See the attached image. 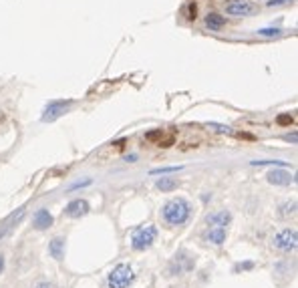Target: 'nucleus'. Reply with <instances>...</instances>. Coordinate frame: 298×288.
Here are the masks:
<instances>
[{
  "instance_id": "5701e85b",
  "label": "nucleus",
  "mask_w": 298,
  "mask_h": 288,
  "mask_svg": "<svg viewBox=\"0 0 298 288\" xmlns=\"http://www.w3.org/2000/svg\"><path fill=\"white\" fill-rule=\"evenodd\" d=\"M91 184H93V180H89V178H87V180H81V182H75V184H71V188H69V190H71V192H75V190L87 188V186H91Z\"/></svg>"
},
{
  "instance_id": "c756f323",
  "label": "nucleus",
  "mask_w": 298,
  "mask_h": 288,
  "mask_svg": "<svg viewBox=\"0 0 298 288\" xmlns=\"http://www.w3.org/2000/svg\"><path fill=\"white\" fill-rule=\"evenodd\" d=\"M286 141H292V143H296V133H292V135H286Z\"/></svg>"
},
{
  "instance_id": "f03ea898",
  "label": "nucleus",
  "mask_w": 298,
  "mask_h": 288,
  "mask_svg": "<svg viewBox=\"0 0 298 288\" xmlns=\"http://www.w3.org/2000/svg\"><path fill=\"white\" fill-rule=\"evenodd\" d=\"M158 240V228L156 226H139L131 234V248L137 252H145L147 248H152L154 242Z\"/></svg>"
},
{
  "instance_id": "6e6552de",
  "label": "nucleus",
  "mask_w": 298,
  "mask_h": 288,
  "mask_svg": "<svg viewBox=\"0 0 298 288\" xmlns=\"http://www.w3.org/2000/svg\"><path fill=\"white\" fill-rule=\"evenodd\" d=\"M91 212V204L87 202V200H83V198H77V200H71L69 204H67V208H65V216L67 218H83V216H87Z\"/></svg>"
},
{
  "instance_id": "9d476101",
  "label": "nucleus",
  "mask_w": 298,
  "mask_h": 288,
  "mask_svg": "<svg viewBox=\"0 0 298 288\" xmlns=\"http://www.w3.org/2000/svg\"><path fill=\"white\" fill-rule=\"evenodd\" d=\"M53 222H55V218H53V214L47 210V208H39L37 212H35V216H33V228L35 230H49L51 226H53Z\"/></svg>"
},
{
  "instance_id": "4468645a",
  "label": "nucleus",
  "mask_w": 298,
  "mask_h": 288,
  "mask_svg": "<svg viewBox=\"0 0 298 288\" xmlns=\"http://www.w3.org/2000/svg\"><path fill=\"white\" fill-rule=\"evenodd\" d=\"M156 188H158L160 192H164V194H170V192H174V190L180 188V182H178L176 178H168V176H164V178H160V180L156 182Z\"/></svg>"
},
{
  "instance_id": "0eeeda50",
  "label": "nucleus",
  "mask_w": 298,
  "mask_h": 288,
  "mask_svg": "<svg viewBox=\"0 0 298 288\" xmlns=\"http://www.w3.org/2000/svg\"><path fill=\"white\" fill-rule=\"evenodd\" d=\"M258 11V7L250 0H228L226 3V15L230 17H238V19H244V17H250Z\"/></svg>"
},
{
  "instance_id": "b1692460",
  "label": "nucleus",
  "mask_w": 298,
  "mask_h": 288,
  "mask_svg": "<svg viewBox=\"0 0 298 288\" xmlns=\"http://www.w3.org/2000/svg\"><path fill=\"white\" fill-rule=\"evenodd\" d=\"M292 3V0H268V3H266V7H284V5H290Z\"/></svg>"
},
{
  "instance_id": "7ed1b4c3",
  "label": "nucleus",
  "mask_w": 298,
  "mask_h": 288,
  "mask_svg": "<svg viewBox=\"0 0 298 288\" xmlns=\"http://www.w3.org/2000/svg\"><path fill=\"white\" fill-rule=\"evenodd\" d=\"M133 280H135V272L129 264H117L107 276L109 288H129Z\"/></svg>"
},
{
  "instance_id": "39448f33",
  "label": "nucleus",
  "mask_w": 298,
  "mask_h": 288,
  "mask_svg": "<svg viewBox=\"0 0 298 288\" xmlns=\"http://www.w3.org/2000/svg\"><path fill=\"white\" fill-rule=\"evenodd\" d=\"M194 266H196V260H194V256H192L190 252L182 250V252H178V254L174 256V260L170 262L168 274H170V276H182L184 272H190V270H194Z\"/></svg>"
},
{
  "instance_id": "6ab92c4d",
  "label": "nucleus",
  "mask_w": 298,
  "mask_h": 288,
  "mask_svg": "<svg viewBox=\"0 0 298 288\" xmlns=\"http://www.w3.org/2000/svg\"><path fill=\"white\" fill-rule=\"evenodd\" d=\"M294 214H296V202H294V200L280 206V216H282V218H288V216H294Z\"/></svg>"
},
{
  "instance_id": "1a4fd4ad",
  "label": "nucleus",
  "mask_w": 298,
  "mask_h": 288,
  "mask_svg": "<svg viewBox=\"0 0 298 288\" xmlns=\"http://www.w3.org/2000/svg\"><path fill=\"white\" fill-rule=\"evenodd\" d=\"M266 180H268V184H272V186H292V184L296 182L294 174H290V172H286V170H282V168H276V170L268 172Z\"/></svg>"
},
{
  "instance_id": "f257e3e1",
  "label": "nucleus",
  "mask_w": 298,
  "mask_h": 288,
  "mask_svg": "<svg viewBox=\"0 0 298 288\" xmlns=\"http://www.w3.org/2000/svg\"><path fill=\"white\" fill-rule=\"evenodd\" d=\"M190 216H192V204L186 198H174V200L166 202L162 208V218L172 228L184 226L190 220Z\"/></svg>"
},
{
  "instance_id": "4be33fe9",
  "label": "nucleus",
  "mask_w": 298,
  "mask_h": 288,
  "mask_svg": "<svg viewBox=\"0 0 298 288\" xmlns=\"http://www.w3.org/2000/svg\"><path fill=\"white\" fill-rule=\"evenodd\" d=\"M208 127L210 129H214V131H218V133H234L232 131V127H228V125H222V123H208Z\"/></svg>"
},
{
  "instance_id": "423d86ee",
  "label": "nucleus",
  "mask_w": 298,
  "mask_h": 288,
  "mask_svg": "<svg viewBox=\"0 0 298 288\" xmlns=\"http://www.w3.org/2000/svg\"><path fill=\"white\" fill-rule=\"evenodd\" d=\"M296 242H298V234H296V230H290V228L278 232L272 238V246L276 250H280V252H286V254L296 250Z\"/></svg>"
},
{
  "instance_id": "bb28decb",
  "label": "nucleus",
  "mask_w": 298,
  "mask_h": 288,
  "mask_svg": "<svg viewBox=\"0 0 298 288\" xmlns=\"http://www.w3.org/2000/svg\"><path fill=\"white\" fill-rule=\"evenodd\" d=\"M252 266H254L252 262H246V264H238V266H236V270H240V268H242V270H250Z\"/></svg>"
},
{
  "instance_id": "393cba45",
  "label": "nucleus",
  "mask_w": 298,
  "mask_h": 288,
  "mask_svg": "<svg viewBox=\"0 0 298 288\" xmlns=\"http://www.w3.org/2000/svg\"><path fill=\"white\" fill-rule=\"evenodd\" d=\"M292 121H294V119H292L290 115H280V117H278V123H280V125H290Z\"/></svg>"
},
{
  "instance_id": "f8f14e48",
  "label": "nucleus",
  "mask_w": 298,
  "mask_h": 288,
  "mask_svg": "<svg viewBox=\"0 0 298 288\" xmlns=\"http://www.w3.org/2000/svg\"><path fill=\"white\" fill-rule=\"evenodd\" d=\"M204 238H206V242H210L214 246H222L228 238V228H210Z\"/></svg>"
},
{
  "instance_id": "aec40b11",
  "label": "nucleus",
  "mask_w": 298,
  "mask_h": 288,
  "mask_svg": "<svg viewBox=\"0 0 298 288\" xmlns=\"http://www.w3.org/2000/svg\"><path fill=\"white\" fill-rule=\"evenodd\" d=\"M164 137H166V131H164V129H154V131L145 133V139H147V141H158V143H160Z\"/></svg>"
},
{
  "instance_id": "7c9ffc66",
  "label": "nucleus",
  "mask_w": 298,
  "mask_h": 288,
  "mask_svg": "<svg viewBox=\"0 0 298 288\" xmlns=\"http://www.w3.org/2000/svg\"><path fill=\"white\" fill-rule=\"evenodd\" d=\"M3 270H5V256L0 254V272H3Z\"/></svg>"
},
{
  "instance_id": "412c9836",
  "label": "nucleus",
  "mask_w": 298,
  "mask_h": 288,
  "mask_svg": "<svg viewBox=\"0 0 298 288\" xmlns=\"http://www.w3.org/2000/svg\"><path fill=\"white\" fill-rule=\"evenodd\" d=\"M256 33H258L260 37H280L284 31H282V29H258Z\"/></svg>"
},
{
  "instance_id": "a878e982",
  "label": "nucleus",
  "mask_w": 298,
  "mask_h": 288,
  "mask_svg": "<svg viewBox=\"0 0 298 288\" xmlns=\"http://www.w3.org/2000/svg\"><path fill=\"white\" fill-rule=\"evenodd\" d=\"M188 9H190V15H188V19H190V21H196V5H190Z\"/></svg>"
},
{
  "instance_id": "a211bd4d",
  "label": "nucleus",
  "mask_w": 298,
  "mask_h": 288,
  "mask_svg": "<svg viewBox=\"0 0 298 288\" xmlns=\"http://www.w3.org/2000/svg\"><path fill=\"white\" fill-rule=\"evenodd\" d=\"M182 170H184V166H170V168H156L149 174L152 176H168V174H176V172H182Z\"/></svg>"
},
{
  "instance_id": "9b49d317",
  "label": "nucleus",
  "mask_w": 298,
  "mask_h": 288,
  "mask_svg": "<svg viewBox=\"0 0 298 288\" xmlns=\"http://www.w3.org/2000/svg\"><path fill=\"white\" fill-rule=\"evenodd\" d=\"M230 222H232V214L228 210H218L206 218L208 228H228Z\"/></svg>"
},
{
  "instance_id": "cd10ccee",
  "label": "nucleus",
  "mask_w": 298,
  "mask_h": 288,
  "mask_svg": "<svg viewBox=\"0 0 298 288\" xmlns=\"http://www.w3.org/2000/svg\"><path fill=\"white\" fill-rule=\"evenodd\" d=\"M135 160H137V156H135V154H131V156H125V162H127V164H133Z\"/></svg>"
},
{
  "instance_id": "2eb2a0df",
  "label": "nucleus",
  "mask_w": 298,
  "mask_h": 288,
  "mask_svg": "<svg viewBox=\"0 0 298 288\" xmlns=\"http://www.w3.org/2000/svg\"><path fill=\"white\" fill-rule=\"evenodd\" d=\"M224 25H226V19L222 15H218V13H208L206 15V27L210 31H220Z\"/></svg>"
},
{
  "instance_id": "ddd939ff",
  "label": "nucleus",
  "mask_w": 298,
  "mask_h": 288,
  "mask_svg": "<svg viewBox=\"0 0 298 288\" xmlns=\"http://www.w3.org/2000/svg\"><path fill=\"white\" fill-rule=\"evenodd\" d=\"M65 238L63 236H57V238H53L51 242H49V254L55 258V260H63L65 258Z\"/></svg>"
},
{
  "instance_id": "dca6fc26",
  "label": "nucleus",
  "mask_w": 298,
  "mask_h": 288,
  "mask_svg": "<svg viewBox=\"0 0 298 288\" xmlns=\"http://www.w3.org/2000/svg\"><path fill=\"white\" fill-rule=\"evenodd\" d=\"M23 216H25V210L21 208L17 214H13L11 218H7V220H5V224H3V228H0V238H3V236H7V232H9V230H11V228H13L17 222H21V220H23Z\"/></svg>"
},
{
  "instance_id": "c85d7f7f",
  "label": "nucleus",
  "mask_w": 298,
  "mask_h": 288,
  "mask_svg": "<svg viewBox=\"0 0 298 288\" xmlns=\"http://www.w3.org/2000/svg\"><path fill=\"white\" fill-rule=\"evenodd\" d=\"M35 288H53V286H51L49 282H39V284H37Z\"/></svg>"
},
{
  "instance_id": "20e7f679",
  "label": "nucleus",
  "mask_w": 298,
  "mask_h": 288,
  "mask_svg": "<svg viewBox=\"0 0 298 288\" xmlns=\"http://www.w3.org/2000/svg\"><path fill=\"white\" fill-rule=\"evenodd\" d=\"M71 105H73L71 99H57V101L47 103V107H45V111H43V115H41V121H43V123H53V121L61 119L63 115L69 113Z\"/></svg>"
},
{
  "instance_id": "f3484780",
  "label": "nucleus",
  "mask_w": 298,
  "mask_h": 288,
  "mask_svg": "<svg viewBox=\"0 0 298 288\" xmlns=\"http://www.w3.org/2000/svg\"><path fill=\"white\" fill-rule=\"evenodd\" d=\"M252 166H258V168H262V166H272V168H286V162H282V160H254V162H250Z\"/></svg>"
}]
</instances>
